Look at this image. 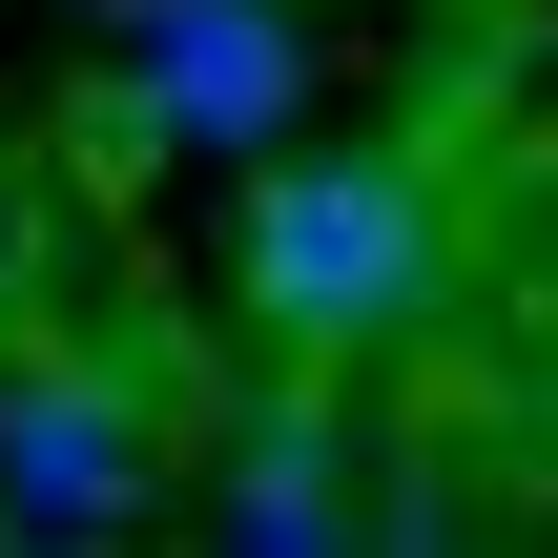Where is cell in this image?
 <instances>
[{"label": "cell", "instance_id": "5", "mask_svg": "<svg viewBox=\"0 0 558 558\" xmlns=\"http://www.w3.org/2000/svg\"><path fill=\"white\" fill-rule=\"evenodd\" d=\"M0 290H21V228H0Z\"/></svg>", "mask_w": 558, "mask_h": 558}, {"label": "cell", "instance_id": "2", "mask_svg": "<svg viewBox=\"0 0 558 558\" xmlns=\"http://www.w3.org/2000/svg\"><path fill=\"white\" fill-rule=\"evenodd\" d=\"M145 497H166V435L83 352H21L0 373V538H124Z\"/></svg>", "mask_w": 558, "mask_h": 558}, {"label": "cell", "instance_id": "3", "mask_svg": "<svg viewBox=\"0 0 558 558\" xmlns=\"http://www.w3.org/2000/svg\"><path fill=\"white\" fill-rule=\"evenodd\" d=\"M124 21H145V124L166 145H228L248 166L290 124V83H311V21L290 0H124Z\"/></svg>", "mask_w": 558, "mask_h": 558}, {"label": "cell", "instance_id": "1", "mask_svg": "<svg viewBox=\"0 0 558 558\" xmlns=\"http://www.w3.org/2000/svg\"><path fill=\"white\" fill-rule=\"evenodd\" d=\"M435 145H248V207H228V290L269 352H393L435 311Z\"/></svg>", "mask_w": 558, "mask_h": 558}, {"label": "cell", "instance_id": "4", "mask_svg": "<svg viewBox=\"0 0 558 558\" xmlns=\"http://www.w3.org/2000/svg\"><path fill=\"white\" fill-rule=\"evenodd\" d=\"M228 538H269V558L373 538V518H352V456H331L311 414H248V435H228Z\"/></svg>", "mask_w": 558, "mask_h": 558}]
</instances>
